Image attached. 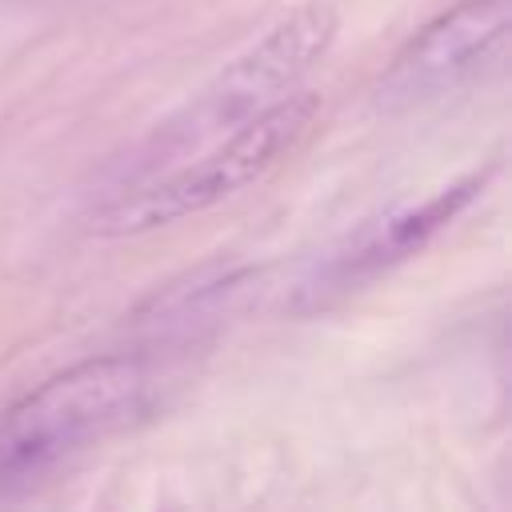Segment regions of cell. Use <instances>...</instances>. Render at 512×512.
I'll list each match as a JSON object with an SVG mask.
<instances>
[{"label": "cell", "instance_id": "6da1fadb", "mask_svg": "<svg viewBox=\"0 0 512 512\" xmlns=\"http://www.w3.org/2000/svg\"><path fill=\"white\" fill-rule=\"evenodd\" d=\"M316 112H320V96L296 88L284 100L256 112L252 120H244L240 128H232L228 136H220L216 144H208L152 176L112 184L88 208V216H84L88 232L136 236V232L176 224L184 216H196V212L236 196L240 188H248L264 172H272L308 136Z\"/></svg>", "mask_w": 512, "mask_h": 512}, {"label": "cell", "instance_id": "7a4b0ae2", "mask_svg": "<svg viewBox=\"0 0 512 512\" xmlns=\"http://www.w3.org/2000/svg\"><path fill=\"white\" fill-rule=\"evenodd\" d=\"M332 40H336V12L320 0L300 4L296 12L276 20L260 40H252L240 56H232L176 116L156 124L144 136V144L116 168V184L152 176L216 144L220 136L240 128L268 104L284 100L324 60Z\"/></svg>", "mask_w": 512, "mask_h": 512}, {"label": "cell", "instance_id": "3957f363", "mask_svg": "<svg viewBox=\"0 0 512 512\" xmlns=\"http://www.w3.org/2000/svg\"><path fill=\"white\" fill-rule=\"evenodd\" d=\"M148 400L152 376L136 356H96L56 372L0 416V484L32 480L64 456L136 424Z\"/></svg>", "mask_w": 512, "mask_h": 512}, {"label": "cell", "instance_id": "277c9868", "mask_svg": "<svg viewBox=\"0 0 512 512\" xmlns=\"http://www.w3.org/2000/svg\"><path fill=\"white\" fill-rule=\"evenodd\" d=\"M512 0H460L428 20L384 68L376 104L408 112L492 84L508 68Z\"/></svg>", "mask_w": 512, "mask_h": 512}, {"label": "cell", "instance_id": "5b68a950", "mask_svg": "<svg viewBox=\"0 0 512 512\" xmlns=\"http://www.w3.org/2000/svg\"><path fill=\"white\" fill-rule=\"evenodd\" d=\"M476 188H484V176H468V180L436 192L432 200H424L416 208H404V212H392L376 224H364L336 252H328V260L300 284L296 308H324L332 296L352 292V284H360V280L376 276L380 268L412 256L432 232H440L476 196Z\"/></svg>", "mask_w": 512, "mask_h": 512}]
</instances>
